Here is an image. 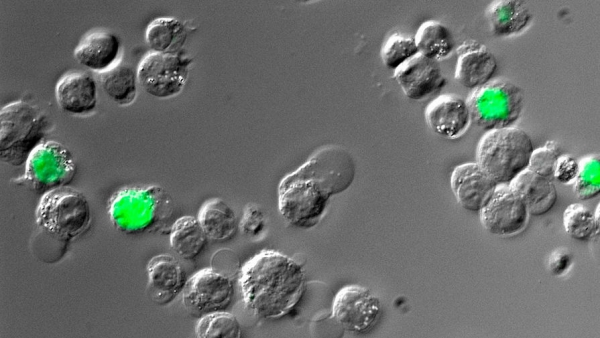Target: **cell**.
<instances>
[{
    "label": "cell",
    "mask_w": 600,
    "mask_h": 338,
    "mask_svg": "<svg viewBox=\"0 0 600 338\" xmlns=\"http://www.w3.org/2000/svg\"><path fill=\"white\" fill-rule=\"evenodd\" d=\"M356 164L348 150L328 145L316 150L278 187V207L291 225L309 229L323 218L330 198L347 190L354 181Z\"/></svg>",
    "instance_id": "cell-1"
},
{
    "label": "cell",
    "mask_w": 600,
    "mask_h": 338,
    "mask_svg": "<svg viewBox=\"0 0 600 338\" xmlns=\"http://www.w3.org/2000/svg\"><path fill=\"white\" fill-rule=\"evenodd\" d=\"M239 285L245 306L260 319L289 314L306 289L301 264L275 250L265 249L241 268Z\"/></svg>",
    "instance_id": "cell-2"
},
{
    "label": "cell",
    "mask_w": 600,
    "mask_h": 338,
    "mask_svg": "<svg viewBox=\"0 0 600 338\" xmlns=\"http://www.w3.org/2000/svg\"><path fill=\"white\" fill-rule=\"evenodd\" d=\"M113 227L127 235L161 230L173 214V199L160 185L123 187L108 201Z\"/></svg>",
    "instance_id": "cell-3"
},
{
    "label": "cell",
    "mask_w": 600,
    "mask_h": 338,
    "mask_svg": "<svg viewBox=\"0 0 600 338\" xmlns=\"http://www.w3.org/2000/svg\"><path fill=\"white\" fill-rule=\"evenodd\" d=\"M534 150L530 135L515 126L487 131L476 149V163L497 184H509L526 170Z\"/></svg>",
    "instance_id": "cell-4"
},
{
    "label": "cell",
    "mask_w": 600,
    "mask_h": 338,
    "mask_svg": "<svg viewBox=\"0 0 600 338\" xmlns=\"http://www.w3.org/2000/svg\"><path fill=\"white\" fill-rule=\"evenodd\" d=\"M47 119L36 106L14 101L0 110V158L14 167L25 164L30 153L43 142Z\"/></svg>",
    "instance_id": "cell-5"
},
{
    "label": "cell",
    "mask_w": 600,
    "mask_h": 338,
    "mask_svg": "<svg viewBox=\"0 0 600 338\" xmlns=\"http://www.w3.org/2000/svg\"><path fill=\"white\" fill-rule=\"evenodd\" d=\"M36 225L46 234L63 241L83 235L91 223L86 196L71 187L52 190L41 196L35 211Z\"/></svg>",
    "instance_id": "cell-6"
},
{
    "label": "cell",
    "mask_w": 600,
    "mask_h": 338,
    "mask_svg": "<svg viewBox=\"0 0 600 338\" xmlns=\"http://www.w3.org/2000/svg\"><path fill=\"white\" fill-rule=\"evenodd\" d=\"M471 122L485 132L513 126L524 109V92L506 78H496L471 90L466 99Z\"/></svg>",
    "instance_id": "cell-7"
},
{
    "label": "cell",
    "mask_w": 600,
    "mask_h": 338,
    "mask_svg": "<svg viewBox=\"0 0 600 338\" xmlns=\"http://www.w3.org/2000/svg\"><path fill=\"white\" fill-rule=\"evenodd\" d=\"M24 165L22 180L32 191L41 195L68 186L77 171L71 151L54 140L40 143Z\"/></svg>",
    "instance_id": "cell-8"
},
{
    "label": "cell",
    "mask_w": 600,
    "mask_h": 338,
    "mask_svg": "<svg viewBox=\"0 0 600 338\" xmlns=\"http://www.w3.org/2000/svg\"><path fill=\"white\" fill-rule=\"evenodd\" d=\"M192 59L180 53H147L137 67V78L143 90L152 97H175L184 89Z\"/></svg>",
    "instance_id": "cell-9"
},
{
    "label": "cell",
    "mask_w": 600,
    "mask_h": 338,
    "mask_svg": "<svg viewBox=\"0 0 600 338\" xmlns=\"http://www.w3.org/2000/svg\"><path fill=\"white\" fill-rule=\"evenodd\" d=\"M233 282L213 268H204L186 281L182 291V303L190 315H204L225 310L232 302Z\"/></svg>",
    "instance_id": "cell-10"
},
{
    "label": "cell",
    "mask_w": 600,
    "mask_h": 338,
    "mask_svg": "<svg viewBox=\"0 0 600 338\" xmlns=\"http://www.w3.org/2000/svg\"><path fill=\"white\" fill-rule=\"evenodd\" d=\"M380 316L381 302L366 287L345 286L334 298L332 317L350 333L370 332L378 323Z\"/></svg>",
    "instance_id": "cell-11"
},
{
    "label": "cell",
    "mask_w": 600,
    "mask_h": 338,
    "mask_svg": "<svg viewBox=\"0 0 600 338\" xmlns=\"http://www.w3.org/2000/svg\"><path fill=\"white\" fill-rule=\"evenodd\" d=\"M478 213L483 228L502 237L523 231L530 216L523 201L508 184L497 185Z\"/></svg>",
    "instance_id": "cell-12"
},
{
    "label": "cell",
    "mask_w": 600,
    "mask_h": 338,
    "mask_svg": "<svg viewBox=\"0 0 600 338\" xmlns=\"http://www.w3.org/2000/svg\"><path fill=\"white\" fill-rule=\"evenodd\" d=\"M393 78L412 100H424L440 92L447 83L439 63L421 54L394 70Z\"/></svg>",
    "instance_id": "cell-13"
},
{
    "label": "cell",
    "mask_w": 600,
    "mask_h": 338,
    "mask_svg": "<svg viewBox=\"0 0 600 338\" xmlns=\"http://www.w3.org/2000/svg\"><path fill=\"white\" fill-rule=\"evenodd\" d=\"M454 78L463 87L474 90L492 80L496 69L495 55L477 40H465L456 49Z\"/></svg>",
    "instance_id": "cell-14"
},
{
    "label": "cell",
    "mask_w": 600,
    "mask_h": 338,
    "mask_svg": "<svg viewBox=\"0 0 600 338\" xmlns=\"http://www.w3.org/2000/svg\"><path fill=\"white\" fill-rule=\"evenodd\" d=\"M425 119L435 134L446 139L461 137L472 123L466 100L455 94L432 100L425 109Z\"/></svg>",
    "instance_id": "cell-15"
},
{
    "label": "cell",
    "mask_w": 600,
    "mask_h": 338,
    "mask_svg": "<svg viewBox=\"0 0 600 338\" xmlns=\"http://www.w3.org/2000/svg\"><path fill=\"white\" fill-rule=\"evenodd\" d=\"M147 292L157 305L170 304L186 284V273L181 263L169 254L153 256L146 266Z\"/></svg>",
    "instance_id": "cell-16"
},
{
    "label": "cell",
    "mask_w": 600,
    "mask_h": 338,
    "mask_svg": "<svg viewBox=\"0 0 600 338\" xmlns=\"http://www.w3.org/2000/svg\"><path fill=\"white\" fill-rule=\"evenodd\" d=\"M450 185L458 204L471 212H479L497 186L476 162L456 166Z\"/></svg>",
    "instance_id": "cell-17"
},
{
    "label": "cell",
    "mask_w": 600,
    "mask_h": 338,
    "mask_svg": "<svg viewBox=\"0 0 600 338\" xmlns=\"http://www.w3.org/2000/svg\"><path fill=\"white\" fill-rule=\"evenodd\" d=\"M55 97L59 108L68 114H90L97 106L96 81L85 72L66 74L56 84Z\"/></svg>",
    "instance_id": "cell-18"
},
{
    "label": "cell",
    "mask_w": 600,
    "mask_h": 338,
    "mask_svg": "<svg viewBox=\"0 0 600 338\" xmlns=\"http://www.w3.org/2000/svg\"><path fill=\"white\" fill-rule=\"evenodd\" d=\"M121 43L117 35L107 30L88 33L76 46L74 57L84 67L103 73L117 64Z\"/></svg>",
    "instance_id": "cell-19"
},
{
    "label": "cell",
    "mask_w": 600,
    "mask_h": 338,
    "mask_svg": "<svg viewBox=\"0 0 600 338\" xmlns=\"http://www.w3.org/2000/svg\"><path fill=\"white\" fill-rule=\"evenodd\" d=\"M508 185L523 201L529 215H544L556 204L558 195L552 179L537 175L529 169L517 175Z\"/></svg>",
    "instance_id": "cell-20"
},
{
    "label": "cell",
    "mask_w": 600,
    "mask_h": 338,
    "mask_svg": "<svg viewBox=\"0 0 600 338\" xmlns=\"http://www.w3.org/2000/svg\"><path fill=\"white\" fill-rule=\"evenodd\" d=\"M490 30L497 37H510L526 30L533 13L526 2L520 0H496L486 9Z\"/></svg>",
    "instance_id": "cell-21"
},
{
    "label": "cell",
    "mask_w": 600,
    "mask_h": 338,
    "mask_svg": "<svg viewBox=\"0 0 600 338\" xmlns=\"http://www.w3.org/2000/svg\"><path fill=\"white\" fill-rule=\"evenodd\" d=\"M187 36V26L175 17L156 18L145 31L147 46L156 53H180Z\"/></svg>",
    "instance_id": "cell-22"
},
{
    "label": "cell",
    "mask_w": 600,
    "mask_h": 338,
    "mask_svg": "<svg viewBox=\"0 0 600 338\" xmlns=\"http://www.w3.org/2000/svg\"><path fill=\"white\" fill-rule=\"evenodd\" d=\"M207 237L214 241L230 240L237 230V218L233 209L222 199L207 200L197 216Z\"/></svg>",
    "instance_id": "cell-23"
},
{
    "label": "cell",
    "mask_w": 600,
    "mask_h": 338,
    "mask_svg": "<svg viewBox=\"0 0 600 338\" xmlns=\"http://www.w3.org/2000/svg\"><path fill=\"white\" fill-rule=\"evenodd\" d=\"M207 235L197 217L182 216L171 226L169 242L173 251L183 259L196 258L205 248Z\"/></svg>",
    "instance_id": "cell-24"
},
{
    "label": "cell",
    "mask_w": 600,
    "mask_h": 338,
    "mask_svg": "<svg viewBox=\"0 0 600 338\" xmlns=\"http://www.w3.org/2000/svg\"><path fill=\"white\" fill-rule=\"evenodd\" d=\"M414 40L419 54L437 62L449 57L455 47V40L449 28L434 20L422 23Z\"/></svg>",
    "instance_id": "cell-25"
},
{
    "label": "cell",
    "mask_w": 600,
    "mask_h": 338,
    "mask_svg": "<svg viewBox=\"0 0 600 338\" xmlns=\"http://www.w3.org/2000/svg\"><path fill=\"white\" fill-rule=\"evenodd\" d=\"M103 92L119 106H129L137 97V72L127 64L117 63L100 73Z\"/></svg>",
    "instance_id": "cell-26"
},
{
    "label": "cell",
    "mask_w": 600,
    "mask_h": 338,
    "mask_svg": "<svg viewBox=\"0 0 600 338\" xmlns=\"http://www.w3.org/2000/svg\"><path fill=\"white\" fill-rule=\"evenodd\" d=\"M566 233L578 241H588L599 233V204L594 212L581 203H572L563 212Z\"/></svg>",
    "instance_id": "cell-27"
},
{
    "label": "cell",
    "mask_w": 600,
    "mask_h": 338,
    "mask_svg": "<svg viewBox=\"0 0 600 338\" xmlns=\"http://www.w3.org/2000/svg\"><path fill=\"white\" fill-rule=\"evenodd\" d=\"M579 162L577 177L573 183L574 193L579 200H590L600 193L599 154H590Z\"/></svg>",
    "instance_id": "cell-28"
},
{
    "label": "cell",
    "mask_w": 600,
    "mask_h": 338,
    "mask_svg": "<svg viewBox=\"0 0 600 338\" xmlns=\"http://www.w3.org/2000/svg\"><path fill=\"white\" fill-rule=\"evenodd\" d=\"M197 337H240L241 327L236 317L217 311L200 317L196 327Z\"/></svg>",
    "instance_id": "cell-29"
},
{
    "label": "cell",
    "mask_w": 600,
    "mask_h": 338,
    "mask_svg": "<svg viewBox=\"0 0 600 338\" xmlns=\"http://www.w3.org/2000/svg\"><path fill=\"white\" fill-rule=\"evenodd\" d=\"M419 54L414 37L393 34L385 42L381 50V58L384 65L396 70L403 63Z\"/></svg>",
    "instance_id": "cell-30"
},
{
    "label": "cell",
    "mask_w": 600,
    "mask_h": 338,
    "mask_svg": "<svg viewBox=\"0 0 600 338\" xmlns=\"http://www.w3.org/2000/svg\"><path fill=\"white\" fill-rule=\"evenodd\" d=\"M563 154L555 141H548L543 147L532 151L528 168L530 171L545 178L552 179L557 159Z\"/></svg>",
    "instance_id": "cell-31"
},
{
    "label": "cell",
    "mask_w": 600,
    "mask_h": 338,
    "mask_svg": "<svg viewBox=\"0 0 600 338\" xmlns=\"http://www.w3.org/2000/svg\"><path fill=\"white\" fill-rule=\"evenodd\" d=\"M265 225L263 211L254 204L247 205L239 224L241 232L249 236H257L263 231Z\"/></svg>",
    "instance_id": "cell-32"
},
{
    "label": "cell",
    "mask_w": 600,
    "mask_h": 338,
    "mask_svg": "<svg viewBox=\"0 0 600 338\" xmlns=\"http://www.w3.org/2000/svg\"><path fill=\"white\" fill-rule=\"evenodd\" d=\"M579 170L578 160L570 154H561L556 161L553 177L564 185L574 183Z\"/></svg>",
    "instance_id": "cell-33"
},
{
    "label": "cell",
    "mask_w": 600,
    "mask_h": 338,
    "mask_svg": "<svg viewBox=\"0 0 600 338\" xmlns=\"http://www.w3.org/2000/svg\"><path fill=\"white\" fill-rule=\"evenodd\" d=\"M572 255L566 248L554 250L548 258V269L554 276L564 275L572 265Z\"/></svg>",
    "instance_id": "cell-34"
}]
</instances>
